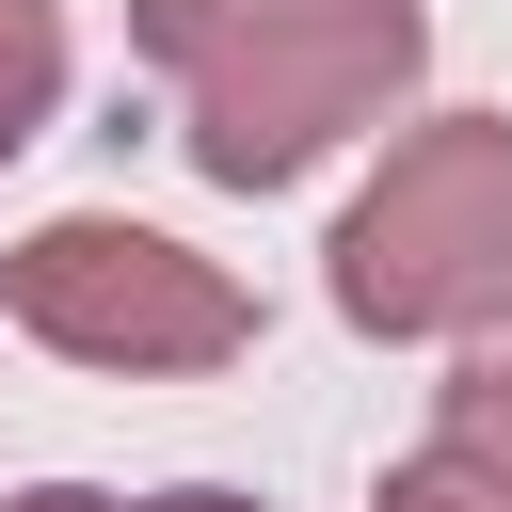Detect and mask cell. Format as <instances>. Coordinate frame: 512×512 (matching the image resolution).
<instances>
[{"mask_svg": "<svg viewBox=\"0 0 512 512\" xmlns=\"http://www.w3.org/2000/svg\"><path fill=\"white\" fill-rule=\"evenodd\" d=\"M128 32L176 80V128H192V160L224 192H288L304 160L384 128L400 80L432 64L416 0H144Z\"/></svg>", "mask_w": 512, "mask_h": 512, "instance_id": "6da1fadb", "label": "cell"}, {"mask_svg": "<svg viewBox=\"0 0 512 512\" xmlns=\"http://www.w3.org/2000/svg\"><path fill=\"white\" fill-rule=\"evenodd\" d=\"M448 432L512 464V336H480V352H464V384H448Z\"/></svg>", "mask_w": 512, "mask_h": 512, "instance_id": "8992f818", "label": "cell"}, {"mask_svg": "<svg viewBox=\"0 0 512 512\" xmlns=\"http://www.w3.org/2000/svg\"><path fill=\"white\" fill-rule=\"evenodd\" d=\"M368 512H512V464L448 432V448H416V464H384V496H368Z\"/></svg>", "mask_w": 512, "mask_h": 512, "instance_id": "5b68a950", "label": "cell"}, {"mask_svg": "<svg viewBox=\"0 0 512 512\" xmlns=\"http://www.w3.org/2000/svg\"><path fill=\"white\" fill-rule=\"evenodd\" d=\"M144 512H256V496H144Z\"/></svg>", "mask_w": 512, "mask_h": 512, "instance_id": "ba28073f", "label": "cell"}, {"mask_svg": "<svg viewBox=\"0 0 512 512\" xmlns=\"http://www.w3.org/2000/svg\"><path fill=\"white\" fill-rule=\"evenodd\" d=\"M48 96H64V0H0V160L48 128Z\"/></svg>", "mask_w": 512, "mask_h": 512, "instance_id": "277c9868", "label": "cell"}, {"mask_svg": "<svg viewBox=\"0 0 512 512\" xmlns=\"http://www.w3.org/2000/svg\"><path fill=\"white\" fill-rule=\"evenodd\" d=\"M512 304V112H432L336 224L352 336H480Z\"/></svg>", "mask_w": 512, "mask_h": 512, "instance_id": "7a4b0ae2", "label": "cell"}, {"mask_svg": "<svg viewBox=\"0 0 512 512\" xmlns=\"http://www.w3.org/2000/svg\"><path fill=\"white\" fill-rule=\"evenodd\" d=\"M16 512H112V496H80V480H48V496H16Z\"/></svg>", "mask_w": 512, "mask_h": 512, "instance_id": "52a82bcc", "label": "cell"}, {"mask_svg": "<svg viewBox=\"0 0 512 512\" xmlns=\"http://www.w3.org/2000/svg\"><path fill=\"white\" fill-rule=\"evenodd\" d=\"M0 304L64 352V368H128V384H176V368H224L256 336L240 272L160 240V224H112V208H64L0 256Z\"/></svg>", "mask_w": 512, "mask_h": 512, "instance_id": "3957f363", "label": "cell"}]
</instances>
